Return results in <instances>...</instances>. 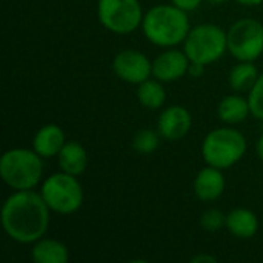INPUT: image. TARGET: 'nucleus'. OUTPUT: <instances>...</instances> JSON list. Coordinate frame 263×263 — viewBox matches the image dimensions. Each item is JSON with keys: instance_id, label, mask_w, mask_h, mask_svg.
Returning a JSON list of instances; mask_svg holds the SVG:
<instances>
[{"instance_id": "1", "label": "nucleus", "mask_w": 263, "mask_h": 263, "mask_svg": "<svg viewBox=\"0 0 263 263\" xmlns=\"http://www.w3.org/2000/svg\"><path fill=\"white\" fill-rule=\"evenodd\" d=\"M51 213L40 193L34 190L14 191L3 202L0 220L11 240L20 245H32L45 237Z\"/></svg>"}, {"instance_id": "2", "label": "nucleus", "mask_w": 263, "mask_h": 263, "mask_svg": "<svg viewBox=\"0 0 263 263\" xmlns=\"http://www.w3.org/2000/svg\"><path fill=\"white\" fill-rule=\"evenodd\" d=\"M191 29L186 11L176 5H156L142 20L143 35L156 46L174 48L185 42Z\"/></svg>"}, {"instance_id": "3", "label": "nucleus", "mask_w": 263, "mask_h": 263, "mask_svg": "<svg viewBox=\"0 0 263 263\" xmlns=\"http://www.w3.org/2000/svg\"><path fill=\"white\" fill-rule=\"evenodd\" d=\"M43 157L32 148H12L0 157V177L14 191L34 190L43 177Z\"/></svg>"}, {"instance_id": "4", "label": "nucleus", "mask_w": 263, "mask_h": 263, "mask_svg": "<svg viewBox=\"0 0 263 263\" xmlns=\"http://www.w3.org/2000/svg\"><path fill=\"white\" fill-rule=\"evenodd\" d=\"M247 137L234 128H216L202 142V157L206 165L228 170L247 154Z\"/></svg>"}, {"instance_id": "5", "label": "nucleus", "mask_w": 263, "mask_h": 263, "mask_svg": "<svg viewBox=\"0 0 263 263\" xmlns=\"http://www.w3.org/2000/svg\"><path fill=\"white\" fill-rule=\"evenodd\" d=\"M40 196L48 208L62 216L74 214L83 205L85 193L77 176L59 171L46 177L40 186Z\"/></svg>"}, {"instance_id": "6", "label": "nucleus", "mask_w": 263, "mask_h": 263, "mask_svg": "<svg viewBox=\"0 0 263 263\" xmlns=\"http://www.w3.org/2000/svg\"><path fill=\"white\" fill-rule=\"evenodd\" d=\"M183 51L191 62L211 65L223 57L228 51L227 32L214 23H200L190 29Z\"/></svg>"}, {"instance_id": "7", "label": "nucleus", "mask_w": 263, "mask_h": 263, "mask_svg": "<svg viewBox=\"0 0 263 263\" xmlns=\"http://www.w3.org/2000/svg\"><path fill=\"white\" fill-rule=\"evenodd\" d=\"M143 11L139 0H99L97 17L108 31L126 35L142 26Z\"/></svg>"}, {"instance_id": "8", "label": "nucleus", "mask_w": 263, "mask_h": 263, "mask_svg": "<svg viewBox=\"0 0 263 263\" xmlns=\"http://www.w3.org/2000/svg\"><path fill=\"white\" fill-rule=\"evenodd\" d=\"M228 51L239 62H256L263 54V25L256 18H240L227 31Z\"/></svg>"}, {"instance_id": "9", "label": "nucleus", "mask_w": 263, "mask_h": 263, "mask_svg": "<svg viewBox=\"0 0 263 263\" xmlns=\"http://www.w3.org/2000/svg\"><path fill=\"white\" fill-rule=\"evenodd\" d=\"M114 74L131 85H139L153 76V62L137 49H123L112 60Z\"/></svg>"}, {"instance_id": "10", "label": "nucleus", "mask_w": 263, "mask_h": 263, "mask_svg": "<svg viewBox=\"0 0 263 263\" xmlns=\"http://www.w3.org/2000/svg\"><path fill=\"white\" fill-rule=\"evenodd\" d=\"M190 63L191 60L188 59L185 51L166 48V51H163L153 60V77L160 80L162 83L177 82L185 74H188Z\"/></svg>"}, {"instance_id": "11", "label": "nucleus", "mask_w": 263, "mask_h": 263, "mask_svg": "<svg viewBox=\"0 0 263 263\" xmlns=\"http://www.w3.org/2000/svg\"><path fill=\"white\" fill-rule=\"evenodd\" d=\"M193 126L191 112L182 105H171L165 108L157 119V131L166 140L183 139Z\"/></svg>"}, {"instance_id": "12", "label": "nucleus", "mask_w": 263, "mask_h": 263, "mask_svg": "<svg viewBox=\"0 0 263 263\" xmlns=\"http://www.w3.org/2000/svg\"><path fill=\"white\" fill-rule=\"evenodd\" d=\"M225 185L227 183H225L223 170L206 165L197 173L193 188H194V194L202 202H214L222 197L225 191Z\"/></svg>"}, {"instance_id": "13", "label": "nucleus", "mask_w": 263, "mask_h": 263, "mask_svg": "<svg viewBox=\"0 0 263 263\" xmlns=\"http://www.w3.org/2000/svg\"><path fill=\"white\" fill-rule=\"evenodd\" d=\"M65 143V133L55 123L43 125L32 137V149L43 159L57 157Z\"/></svg>"}, {"instance_id": "14", "label": "nucleus", "mask_w": 263, "mask_h": 263, "mask_svg": "<svg viewBox=\"0 0 263 263\" xmlns=\"http://www.w3.org/2000/svg\"><path fill=\"white\" fill-rule=\"evenodd\" d=\"M225 228L237 239H253L259 231V219L248 208H234L227 214Z\"/></svg>"}, {"instance_id": "15", "label": "nucleus", "mask_w": 263, "mask_h": 263, "mask_svg": "<svg viewBox=\"0 0 263 263\" xmlns=\"http://www.w3.org/2000/svg\"><path fill=\"white\" fill-rule=\"evenodd\" d=\"M57 160H59L60 171L68 173L71 176H77L79 177L88 168V153H86V148L82 143L76 142V140L66 142L63 145V148L60 149V153L57 156Z\"/></svg>"}, {"instance_id": "16", "label": "nucleus", "mask_w": 263, "mask_h": 263, "mask_svg": "<svg viewBox=\"0 0 263 263\" xmlns=\"http://www.w3.org/2000/svg\"><path fill=\"white\" fill-rule=\"evenodd\" d=\"M31 260L34 263H68L69 250L57 239L42 237L32 243Z\"/></svg>"}, {"instance_id": "17", "label": "nucleus", "mask_w": 263, "mask_h": 263, "mask_svg": "<svg viewBox=\"0 0 263 263\" xmlns=\"http://www.w3.org/2000/svg\"><path fill=\"white\" fill-rule=\"evenodd\" d=\"M217 116L227 125L242 123L243 120H247L248 116H251L248 97H243L240 94H230L223 97L217 106Z\"/></svg>"}, {"instance_id": "18", "label": "nucleus", "mask_w": 263, "mask_h": 263, "mask_svg": "<svg viewBox=\"0 0 263 263\" xmlns=\"http://www.w3.org/2000/svg\"><path fill=\"white\" fill-rule=\"evenodd\" d=\"M259 71L254 62H239L231 68L228 76L230 88L236 92H250L259 79Z\"/></svg>"}, {"instance_id": "19", "label": "nucleus", "mask_w": 263, "mask_h": 263, "mask_svg": "<svg viewBox=\"0 0 263 263\" xmlns=\"http://www.w3.org/2000/svg\"><path fill=\"white\" fill-rule=\"evenodd\" d=\"M137 100L143 108L148 109H160L166 100V91L160 80L146 79L145 82L137 85Z\"/></svg>"}, {"instance_id": "20", "label": "nucleus", "mask_w": 263, "mask_h": 263, "mask_svg": "<svg viewBox=\"0 0 263 263\" xmlns=\"http://www.w3.org/2000/svg\"><path fill=\"white\" fill-rule=\"evenodd\" d=\"M160 137L162 136L159 131L143 128L134 134L133 140H131V146L136 153H139L142 156H148V154L156 153V149L160 145Z\"/></svg>"}, {"instance_id": "21", "label": "nucleus", "mask_w": 263, "mask_h": 263, "mask_svg": "<svg viewBox=\"0 0 263 263\" xmlns=\"http://www.w3.org/2000/svg\"><path fill=\"white\" fill-rule=\"evenodd\" d=\"M225 220H227L225 213H222L217 208H210L203 211L200 217V227L206 233H217L222 228H225Z\"/></svg>"}, {"instance_id": "22", "label": "nucleus", "mask_w": 263, "mask_h": 263, "mask_svg": "<svg viewBox=\"0 0 263 263\" xmlns=\"http://www.w3.org/2000/svg\"><path fill=\"white\" fill-rule=\"evenodd\" d=\"M248 102H250L251 116L259 120H263V72L259 76L256 85L248 92Z\"/></svg>"}, {"instance_id": "23", "label": "nucleus", "mask_w": 263, "mask_h": 263, "mask_svg": "<svg viewBox=\"0 0 263 263\" xmlns=\"http://www.w3.org/2000/svg\"><path fill=\"white\" fill-rule=\"evenodd\" d=\"M202 2H203V0H171L173 5H176L177 8H180V9H183V11H186V12L197 9V8L200 6Z\"/></svg>"}, {"instance_id": "24", "label": "nucleus", "mask_w": 263, "mask_h": 263, "mask_svg": "<svg viewBox=\"0 0 263 263\" xmlns=\"http://www.w3.org/2000/svg\"><path fill=\"white\" fill-rule=\"evenodd\" d=\"M203 74H205V65L196 63V62H191V63H190L188 76H191V77H194V79H200Z\"/></svg>"}, {"instance_id": "25", "label": "nucleus", "mask_w": 263, "mask_h": 263, "mask_svg": "<svg viewBox=\"0 0 263 263\" xmlns=\"http://www.w3.org/2000/svg\"><path fill=\"white\" fill-rule=\"evenodd\" d=\"M191 262L193 263H202V262L216 263L217 262V257H214V256H211V254H197V256H194V257L191 259Z\"/></svg>"}, {"instance_id": "26", "label": "nucleus", "mask_w": 263, "mask_h": 263, "mask_svg": "<svg viewBox=\"0 0 263 263\" xmlns=\"http://www.w3.org/2000/svg\"><path fill=\"white\" fill-rule=\"evenodd\" d=\"M234 2H237L243 6H259L263 3V0H234Z\"/></svg>"}, {"instance_id": "27", "label": "nucleus", "mask_w": 263, "mask_h": 263, "mask_svg": "<svg viewBox=\"0 0 263 263\" xmlns=\"http://www.w3.org/2000/svg\"><path fill=\"white\" fill-rule=\"evenodd\" d=\"M256 151H257V156H259V159L262 160V163H263V134L259 137V140H257Z\"/></svg>"}, {"instance_id": "28", "label": "nucleus", "mask_w": 263, "mask_h": 263, "mask_svg": "<svg viewBox=\"0 0 263 263\" xmlns=\"http://www.w3.org/2000/svg\"><path fill=\"white\" fill-rule=\"evenodd\" d=\"M208 3H211V5H222V3H225L227 0H206Z\"/></svg>"}]
</instances>
